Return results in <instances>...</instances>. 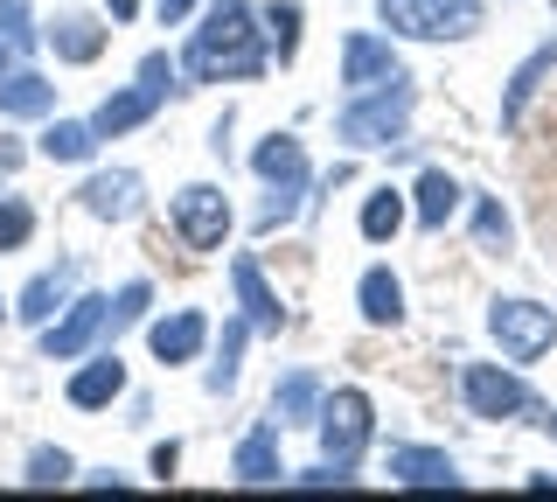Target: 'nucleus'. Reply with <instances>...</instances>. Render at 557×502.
<instances>
[{
    "mask_svg": "<svg viewBox=\"0 0 557 502\" xmlns=\"http://www.w3.org/2000/svg\"><path fill=\"white\" fill-rule=\"evenodd\" d=\"M265 63H272V42H265V28H258L251 0H209L202 28L182 49V71L196 84H244V77L265 71Z\"/></svg>",
    "mask_w": 557,
    "mask_h": 502,
    "instance_id": "obj_1",
    "label": "nucleus"
},
{
    "mask_svg": "<svg viewBox=\"0 0 557 502\" xmlns=\"http://www.w3.org/2000/svg\"><path fill=\"white\" fill-rule=\"evenodd\" d=\"M411 106H418V91H411V77L397 71V77H383L376 91H356V98H348V106L335 112V133L356 154L397 147V140H405V126H411Z\"/></svg>",
    "mask_w": 557,
    "mask_h": 502,
    "instance_id": "obj_2",
    "label": "nucleus"
},
{
    "mask_svg": "<svg viewBox=\"0 0 557 502\" xmlns=\"http://www.w3.org/2000/svg\"><path fill=\"white\" fill-rule=\"evenodd\" d=\"M487 335L502 342L509 363H536L557 342V315L536 307V301H495V307H487Z\"/></svg>",
    "mask_w": 557,
    "mask_h": 502,
    "instance_id": "obj_3",
    "label": "nucleus"
},
{
    "mask_svg": "<svg viewBox=\"0 0 557 502\" xmlns=\"http://www.w3.org/2000/svg\"><path fill=\"white\" fill-rule=\"evenodd\" d=\"M313 432H321V454H327V461H348V467H356V454L370 446V432H376L370 397H362V391L321 397V419H313Z\"/></svg>",
    "mask_w": 557,
    "mask_h": 502,
    "instance_id": "obj_4",
    "label": "nucleus"
},
{
    "mask_svg": "<svg viewBox=\"0 0 557 502\" xmlns=\"http://www.w3.org/2000/svg\"><path fill=\"white\" fill-rule=\"evenodd\" d=\"M383 28L391 36H411V42H460L481 28V0L467 8H418V0H383Z\"/></svg>",
    "mask_w": 557,
    "mask_h": 502,
    "instance_id": "obj_5",
    "label": "nucleus"
},
{
    "mask_svg": "<svg viewBox=\"0 0 557 502\" xmlns=\"http://www.w3.org/2000/svg\"><path fill=\"white\" fill-rule=\"evenodd\" d=\"M174 231H182L188 252H223V237H231V196L216 182H188L174 196Z\"/></svg>",
    "mask_w": 557,
    "mask_h": 502,
    "instance_id": "obj_6",
    "label": "nucleus"
},
{
    "mask_svg": "<svg viewBox=\"0 0 557 502\" xmlns=\"http://www.w3.org/2000/svg\"><path fill=\"white\" fill-rule=\"evenodd\" d=\"M460 397L474 419H516V412H536L530 384H522L516 370H502V363H467L460 370Z\"/></svg>",
    "mask_w": 557,
    "mask_h": 502,
    "instance_id": "obj_7",
    "label": "nucleus"
},
{
    "mask_svg": "<svg viewBox=\"0 0 557 502\" xmlns=\"http://www.w3.org/2000/svg\"><path fill=\"white\" fill-rule=\"evenodd\" d=\"M104 328H112V301H104V293H77V301H70L63 315L42 328V356L49 363H77L104 335Z\"/></svg>",
    "mask_w": 557,
    "mask_h": 502,
    "instance_id": "obj_8",
    "label": "nucleus"
},
{
    "mask_svg": "<svg viewBox=\"0 0 557 502\" xmlns=\"http://www.w3.org/2000/svg\"><path fill=\"white\" fill-rule=\"evenodd\" d=\"M77 203H84L98 223H133L139 210H147V182H139L133 168H98V175L77 188Z\"/></svg>",
    "mask_w": 557,
    "mask_h": 502,
    "instance_id": "obj_9",
    "label": "nucleus"
},
{
    "mask_svg": "<svg viewBox=\"0 0 557 502\" xmlns=\"http://www.w3.org/2000/svg\"><path fill=\"white\" fill-rule=\"evenodd\" d=\"M383 77H397V49H391V36H370V28H356V36L342 42V84H348V98H356V91H376Z\"/></svg>",
    "mask_w": 557,
    "mask_h": 502,
    "instance_id": "obj_10",
    "label": "nucleus"
},
{
    "mask_svg": "<svg viewBox=\"0 0 557 502\" xmlns=\"http://www.w3.org/2000/svg\"><path fill=\"white\" fill-rule=\"evenodd\" d=\"M209 342V315H196V307H174V315H161L147 328V350L161 363H196Z\"/></svg>",
    "mask_w": 557,
    "mask_h": 502,
    "instance_id": "obj_11",
    "label": "nucleus"
},
{
    "mask_svg": "<svg viewBox=\"0 0 557 502\" xmlns=\"http://www.w3.org/2000/svg\"><path fill=\"white\" fill-rule=\"evenodd\" d=\"M231 286H237V307H244V321H251L258 335H278V328H286V307H278V293L265 286L258 258H231Z\"/></svg>",
    "mask_w": 557,
    "mask_h": 502,
    "instance_id": "obj_12",
    "label": "nucleus"
},
{
    "mask_svg": "<svg viewBox=\"0 0 557 502\" xmlns=\"http://www.w3.org/2000/svg\"><path fill=\"white\" fill-rule=\"evenodd\" d=\"M391 481L397 489H460V467L440 446H391Z\"/></svg>",
    "mask_w": 557,
    "mask_h": 502,
    "instance_id": "obj_13",
    "label": "nucleus"
},
{
    "mask_svg": "<svg viewBox=\"0 0 557 502\" xmlns=\"http://www.w3.org/2000/svg\"><path fill=\"white\" fill-rule=\"evenodd\" d=\"M70 293H77V266H57V272H35V280L22 286V301H14V315H22L28 328H49L70 307Z\"/></svg>",
    "mask_w": 557,
    "mask_h": 502,
    "instance_id": "obj_14",
    "label": "nucleus"
},
{
    "mask_svg": "<svg viewBox=\"0 0 557 502\" xmlns=\"http://www.w3.org/2000/svg\"><path fill=\"white\" fill-rule=\"evenodd\" d=\"M119 391H126V363H119V350H98L77 377H70V405L77 412H104Z\"/></svg>",
    "mask_w": 557,
    "mask_h": 502,
    "instance_id": "obj_15",
    "label": "nucleus"
},
{
    "mask_svg": "<svg viewBox=\"0 0 557 502\" xmlns=\"http://www.w3.org/2000/svg\"><path fill=\"white\" fill-rule=\"evenodd\" d=\"M57 112V84H49L42 71H8L0 77V119H49Z\"/></svg>",
    "mask_w": 557,
    "mask_h": 502,
    "instance_id": "obj_16",
    "label": "nucleus"
},
{
    "mask_svg": "<svg viewBox=\"0 0 557 502\" xmlns=\"http://www.w3.org/2000/svg\"><path fill=\"white\" fill-rule=\"evenodd\" d=\"M231 475L244 481V489H272V481L286 475V467H278V432L272 426H258V432H244V440H237Z\"/></svg>",
    "mask_w": 557,
    "mask_h": 502,
    "instance_id": "obj_17",
    "label": "nucleus"
},
{
    "mask_svg": "<svg viewBox=\"0 0 557 502\" xmlns=\"http://www.w3.org/2000/svg\"><path fill=\"white\" fill-rule=\"evenodd\" d=\"M153 106H161V98L147 91V84H126V91H112L104 98V106L91 112V126H98V140H119V133H133V126H147L153 119Z\"/></svg>",
    "mask_w": 557,
    "mask_h": 502,
    "instance_id": "obj_18",
    "label": "nucleus"
},
{
    "mask_svg": "<svg viewBox=\"0 0 557 502\" xmlns=\"http://www.w3.org/2000/svg\"><path fill=\"white\" fill-rule=\"evenodd\" d=\"M356 307H362V321H370V328L405 321V286H397V272L391 266H370L356 280Z\"/></svg>",
    "mask_w": 557,
    "mask_h": 502,
    "instance_id": "obj_19",
    "label": "nucleus"
},
{
    "mask_svg": "<svg viewBox=\"0 0 557 502\" xmlns=\"http://www.w3.org/2000/svg\"><path fill=\"white\" fill-rule=\"evenodd\" d=\"M460 196L467 188L446 175V168H425V175H418V188H411V217L425 223V231H446V217L460 210Z\"/></svg>",
    "mask_w": 557,
    "mask_h": 502,
    "instance_id": "obj_20",
    "label": "nucleus"
},
{
    "mask_svg": "<svg viewBox=\"0 0 557 502\" xmlns=\"http://www.w3.org/2000/svg\"><path fill=\"white\" fill-rule=\"evenodd\" d=\"M557 71V42H544L536 57H522L516 63V77H509V91H502V126H516L522 112H530V98L544 91V77Z\"/></svg>",
    "mask_w": 557,
    "mask_h": 502,
    "instance_id": "obj_21",
    "label": "nucleus"
},
{
    "mask_svg": "<svg viewBox=\"0 0 557 502\" xmlns=\"http://www.w3.org/2000/svg\"><path fill=\"white\" fill-rule=\"evenodd\" d=\"M42 42L57 49L63 63H98V49H104V28L91 22V14H57V22L42 28Z\"/></svg>",
    "mask_w": 557,
    "mask_h": 502,
    "instance_id": "obj_22",
    "label": "nucleus"
},
{
    "mask_svg": "<svg viewBox=\"0 0 557 502\" xmlns=\"http://www.w3.org/2000/svg\"><path fill=\"white\" fill-rule=\"evenodd\" d=\"M251 168H258L272 188H307V147L293 140V133H272V140L251 154Z\"/></svg>",
    "mask_w": 557,
    "mask_h": 502,
    "instance_id": "obj_23",
    "label": "nucleus"
},
{
    "mask_svg": "<svg viewBox=\"0 0 557 502\" xmlns=\"http://www.w3.org/2000/svg\"><path fill=\"white\" fill-rule=\"evenodd\" d=\"M321 377H313V370H293L286 377V384H278L272 391V419L278 426H313V419H321Z\"/></svg>",
    "mask_w": 557,
    "mask_h": 502,
    "instance_id": "obj_24",
    "label": "nucleus"
},
{
    "mask_svg": "<svg viewBox=\"0 0 557 502\" xmlns=\"http://www.w3.org/2000/svg\"><path fill=\"white\" fill-rule=\"evenodd\" d=\"M28 49H35V14H28V0H0V77L22 71Z\"/></svg>",
    "mask_w": 557,
    "mask_h": 502,
    "instance_id": "obj_25",
    "label": "nucleus"
},
{
    "mask_svg": "<svg viewBox=\"0 0 557 502\" xmlns=\"http://www.w3.org/2000/svg\"><path fill=\"white\" fill-rule=\"evenodd\" d=\"M42 154H49V161H91V154H98V126H91V119H57V126L42 133Z\"/></svg>",
    "mask_w": 557,
    "mask_h": 502,
    "instance_id": "obj_26",
    "label": "nucleus"
},
{
    "mask_svg": "<svg viewBox=\"0 0 557 502\" xmlns=\"http://www.w3.org/2000/svg\"><path fill=\"white\" fill-rule=\"evenodd\" d=\"M397 231H405V196H397V188H376V196L362 203V237H370V245H391Z\"/></svg>",
    "mask_w": 557,
    "mask_h": 502,
    "instance_id": "obj_27",
    "label": "nucleus"
},
{
    "mask_svg": "<svg viewBox=\"0 0 557 502\" xmlns=\"http://www.w3.org/2000/svg\"><path fill=\"white\" fill-rule=\"evenodd\" d=\"M244 342H251V321H223V363H209V391H237V370H244Z\"/></svg>",
    "mask_w": 557,
    "mask_h": 502,
    "instance_id": "obj_28",
    "label": "nucleus"
},
{
    "mask_svg": "<svg viewBox=\"0 0 557 502\" xmlns=\"http://www.w3.org/2000/svg\"><path fill=\"white\" fill-rule=\"evenodd\" d=\"M300 22H307V14L293 8V0H286V8H265V42H272V57H278V63L300 57Z\"/></svg>",
    "mask_w": 557,
    "mask_h": 502,
    "instance_id": "obj_29",
    "label": "nucleus"
},
{
    "mask_svg": "<svg viewBox=\"0 0 557 502\" xmlns=\"http://www.w3.org/2000/svg\"><path fill=\"white\" fill-rule=\"evenodd\" d=\"M70 475H77V461H70L63 446H35V454H28V475H22V481H28V489H63Z\"/></svg>",
    "mask_w": 557,
    "mask_h": 502,
    "instance_id": "obj_30",
    "label": "nucleus"
},
{
    "mask_svg": "<svg viewBox=\"0 0 557 502\" xmlns=\"http://www.w3.org/2000/svg\"><path fill=\"white\" fill-rule=\"evenodd\" d=\"M28 237H35V210L14 203V196H0V252H22Z\"/></svg>",
    "mask_w": 557,
    "mask_h": 502,
    "instance_id": "obj_31",
    "label": "nucleus"
},
{
    "mask_svg": "<svg viewBox=\"0 0 557 502\" xmlns=\"http://www.w3.org/2000/svg\"><path fill=\"white\" fill-rule=\"evenodd\" d=\"M147 301H153L147 280H126V286H119L112 293V335H119V328H133V321H147Z\"/></svg>",
    "mask_w": 557,
    "mask_h": 502,
    "instance_id": "obj_32",
    "label": "nucleus"
},
{
    "mask_svg": "<svg viewBox=\"0 0 557 502\" xmlns=\"http://www.w3.org/2000/svg\"><path fill=\"white\" fill-rule=\"evenodd\" d=\"M474 237H481V245L487 252H509V237H516V223H509V210H502V203H474Z\"/></svg>",
    "mask_w": 557,
    "mask_h": 502,
    "instance_id": "obj_33",
    "label": "nucleus"
},
{
    "mask_svg": "<svg viewBox=\"0 0 557 502\" xmlns=\"http://www.w3.org/2000/svg\"><path fill=\"white\" fill-rule=\"evenodd\" d=\"M300 196H307V188H272L265 210H258V231H278V223H293V217H300Z\"/></svg>",
    "mask_w": 557,
    "mask_h": 502,
    "instance_id": "obj_34",
    "label": "nucleus"
},
{
    "mask_svg": "<svg viewBox=\"0 0 557 502\" xmlns=\"http://www.w3.org/2000/svg\"><path fill=\"white\" fill-rule=\"evenodd\" d=\"M293 481H300V489H348L356 475H348V461H327V454H321V467H300Z\"/></svg>",
    "mask_w": 557,
    "mask_h": 502,
    "instance_id": "obj_35",
    "label": "nucleus"
},
{
    "mask_svg": "<svg viewBox=\"0 0 557 502\" xmlns=\"http://www.w3.org/2000/svg\"><path fill=\"white\" fill-rule=\"evenodd\" d=\"M139 84H147L153 98H168V91H174V63L161 57V49H153V57H139Z\"/></svg>",
    "mask_w": 557,
    "mask_h": 502,
    "instance_id": "obj_36",
    "label": "nucleus"
},
{
    "mask_svg": "<svg viewBox=\"0 0 557 502\" xmlns=\"http://www.w3.org/2000/svg\"><path fill=\"white\" fill-rule=\"evenodd\" d=\"M196 8H202V0H153V14H161L168 28H182V22H188V14H196Z\"/></svg>",
    "mask_w": 557,
    "mask_h": 502,
    "instance_id": "obj_37",
    "label": "nucleus"
},
{
    "mask_svg": "<svg viewBox=\"0 0 557 502\" xmlns=\"http://www.w3.org/2000/svg\"><path fill=\"white\" fill-rule=\"evenodd\" d=\"M174 461H182V446H174V440L153 446V475H174Z\"/></svg>",
    "mask_w": 557,
    "mask_h": 502,
    "instance_id": "obj_38",
    "label": "nucleus"
},
{
    "mask_svg": "<svg viewBox=\"0 0 557 502\" xmlns=\"http://www.w3.org/2000/svg\"><path fill=\"white\" fill-rule=\"evenodd\" d=\"M104 14H112V22H133V14H139V0H104Z\"/></svg>",
    "mask_w": 557,
    "mask_h": 502,
    "instance_id": "obj_39",
    "label": "nucleus"
},
{
    "mask_svg": "<svg viewBox=\"0 0 557 502\" xmlns=\"http://www.w3.org/2000/svg\"><path fill=\"white\" fill-rule=\"evenodd\" d=\"M418 8H467V0H418Z\"/></svg>",
    "mask_w": 557,
    "mask_h": 502,
    "instance_id": "obj_40",
    "label": "nucleus"
},
{
    "mask_svg": "<svg viewBox=\"0 0 557 502\" xmlns=\"http://www.w3.org/2000/svg\"><path fill=\"white\" fill-rule=\"evenodd\" d=\"M550 8H557V0H550Z\"/></svg>",
    "mask_w": 557,
    "mask_h": 502,
    "instance_id": "obj_41",
    "label": "nucleus"
}]
</instances>
